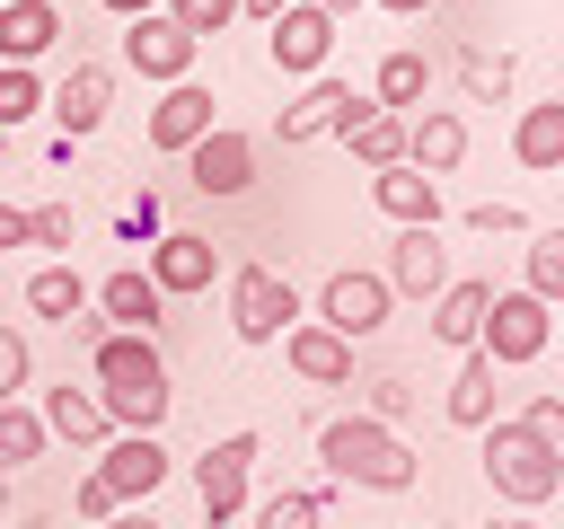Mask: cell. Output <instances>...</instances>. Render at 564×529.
<instances>
[{"label":"cell","instance_id":"2","mask_svg":"<svg viewBox=\"0 0 564 529\" xmlns=\"http://www.w3.org/2000/svg\"><path fill=\"white\" fill-rule=\"evenodd\" d=\"M317 458H326V476H344V485H370V494H405L414 476H423V458L397 441V423H379V414H335V423H317Z\"/></svg>","mask_w":564,"mask_h":529},{"label":"cell","instance_id":"21","mask_svg":"<svg viewBox=\"0 0 564 529\" xmlns=\"http://www.w3.org/2000/svg\"><path fill=\"white\" fill-rule=\"evenodd\" d=\"M370 203H379L397 229H441V185H432L423 168H405V159L370 176Z\"/></svg>","mask_w":564,"mask_h":529},{"label":"cell","instance_id":"29","mask_svg":"<svg viewBox=\"0 0 564 529\" xmlns=\"http://www.w3.org/2000/svg\"><path fill=\"white\" fill-rule=\"evenodd\" d=\"M344 150H352L370 176H379V168H397V159H405V115H388V106H379L370 123H352V132H344Z\"/></svg>","mask_w":564,"mask_h":529},{"label":"cell","instance_id":"11","mask_svg":"<svg viewBox=\"0 0 564 529\" xmlns=\"http://www.w3.org/2000/svg\"><path fill=\"white\" fill-rule=\"evenodd\" d=\"M141 273H150L167 300H185V291H212V282H220V247L194 238V229H159V247H141Z\"/></svg>","mask_w":564,"mask_h":529},{"label":"cell","instance_id":"6","mask_svg":"<svg viewBox=\"0 0 564 529\" xmlns=\"http://www.w3.org/2000/svg\"><path fill=\"white\" fill-rule=\"evenodd\" d=\"M388 317H397V291H388V273H361V264H344V273H326V282H317V326H335L344 344H370Z\"/></svg>","mask_w":564,"mask_h":529},{"label":"cell","instance_id":"14","mask_svg":"<svg viewBox=\"0 0 564 529\" xmlns=\"http://www.w3.org/2000/svg\"><path fill=\"white\" fill-rule=\"evenodd\" d=\"M185 176H194L203 194H220V203H229V194H247V185H256V141H247L238 123H212V132L185 150Z\"/></svg>","mask_w":564,"mask_h":529},{"label":"cell","instance_id":"19","mask_svg":"<svg viewBox=\"0 0 564 529\" xmlns=\"http://www.w3.org/2000/svg\"><path fill=\"white\" fill-rule=\"evenodd\" d=\"M485 309H494V282H485V273H449V291L432 300V344H449V353H476V335H485Z\"/></svg>","mask_w":564,"mask_h":529},{"label":"cell","instance_id":"23","mask_svg":"<svg viewBox=\"0 0 564 529\" xmlns=\"http://www.w3.org/2000/svg\"><path fill=\"white\" fill-rule=\"evenodd\" d=\"M53 44H62V9L53 0H9L0 9V62L9 71H35Z\"/></svg>","mask_w":564,"mask_h":529},{"label":"cell","instance_id":"34","mask_svg":"<svg viewBox=\"0 0 564 529\" xmlns=\"http://www.w3.org/2000/svg\"><path fill=\"white\" fill-rule=\"evenodd\" d=\"M26 379H35V353H26V335H18V326H0V406H9V397H26Z\"/></svg>","mask_w":564,"mask_h":529},{"label":"cell","instance_id":"40","mask_svg":"<svg viewBox=\"0 0 564 529\" xmlns=\"http://www.w3.org/2000/svg\"><path fill=\"white\" fill-rule=\"evenodd\" d=\"M467 229H485V238H520L529 220H520L511 203H476V212H467Z\"/></svg>","mask_w":564,"mask_h":529},{"label":"cell","instance_id":"18","mask_svg":"<svg viewBox=\"0 0 564 529\" xmlns=\"http://www.w3.org/2000/svg\"><path fill=\"white\" fill-rule=\"evenodd\" d=\"M458 159H467V115H458V106H423V115H405V168H423V176L441 185Z\"/></svg>","mask_w":564,"mask_h":529},{"label":"cell","instance_id":"28","mask_svg":"<svg viewBox=\"0 0 564 529\" xmlns=\"http://www.w3.org/2000/svg\"><path fill=\"white\" fill-rule=\"evenodd\" d=\"M44 450H53L44 414H35L26 397H9V406H0V476H18V467H26V458H44Z\"/></svg>","mask_w":564,"mask_h":529},{"label":"cell","instance_id":"4","mask_svg":"<svg viewBox=\"0 0 564 529\" xmlns=\"http://www.w3.org/2000/svg\"><path fill=\"white\" fill-rule=\"evenodd\" d=\"M300 326V291H291V273H273V264H238L229 273V335L238 344H282Z\"/></svg>","mask_w":564,"mask_h":529},{"label":"cell","instance_id":"9","mask_svg":"<svg viewBox=\"0 0 564 529\" xmlns=\"http://www.w3.org/2000/svg\"><path fill=\"white\" fill-rule=\"evenodd\" d=\"M264 53H273V71H282V79H317V71H326V53H335V18H326V9H308V0H291V9L264 26Z\"/></svg>","mask_w":564,"mask_h":529},{"label":"cell","instance_id":"15","mask_svg":"<svg viewBox=\"0 0 564 529\" xmlns=\"http://www.w3.org/2000/svg\"><path fill=\"white\" fill-rule=\"evenodd\" d=\"M167 450H159V432H115L106 441V458H97V476L115 485V503H150L159 485H167Z\"/></svg>","mask_w":564,"mask_h":529},{"label":"cell","instance_id":"35","mask_svg":"<svg viewBox=\"0 0 564 529\" xmlns=\"http://www.w3.org/2000/svg\"><path fill=\"white\" fill-rule=\"evenodd\" d=\"M458 71H467L476 97H502V88H511V62H502V53H458Z\"/></svg>","mask_w":564,"mask_h":529},{"label":"cell","instance_id":"47","mask_svg":"<svg viewBox=\"0 0 564 529\" xmlns=\"http://www.w3.org/2000/svg\"><path fill=\"white\" fill-rule=\"evenodd\" d=\"M308 9H326V18H352V9H370V0H308Z\"/></svg>","mask_w":564,"mask_h":529},{"label":"cell","instance_id":"1","mask_svg":"<svg viewBox=\"0 0 564 529\" xmlns=\"http://www.w3.org/2000/svg\"><path fill=\"white\" fill-rule=\"evenodd\" d=\"M88 379H97V406H106V423L115 432H159L167 423V353H159V335H97V353H88Z\"/></svg>","mask_w":564,"mask_h":529},{"label":"cell","instance_id":"37","mask_svg":"<svg viewBox=\"0 0 564 529\" xmlns=\"http://www.w3.org/2000/svg\"><path fill=\"white\" fill-rule=\"evenodd\" d=\"M520 423H529V432L564 458V397H529V406H520Z\"/></svg>","mask_w":564,"mask_h":529},{"label":"cell","instance_id":"3","mask_svg":"<svg viewBox=\"0 0 564 529\" xmlns=\"http://www.w3.org/2000/svg\"><path fill=\"white\" fill-rule=\"evenodd\" d=\"M485 476H494V494H502L511 511H538V503L564 494V458H555L520 414H494V423H485Z\"/></svg>","mask_w":564,"mask_h":529},{"label":"cell","instance_id":"44","mask_svg":"<svg viewBox=\"0 0 564 529\" xmlns=\"http://www.w3.org/2000/svg\"><path fill=\"white\" fill-rule=\"evenodd\" d=\"M282 9H291V0H238V18H264V26H273Z\"/></svg>","mask_w":564,"mask_h":529},{"label":"cell","instance_id":"46","mask_svg":"<svg viewBox=\"0 0 564 529\" xmlns=\"http://www.w3.org/2000/svg\"><path fill=\"white\" fill-rule=\"evenodd\" d=\"M370 9H388V18H423L432 0H370Z\"/></svg>","mask_w":564,"mask_h":529},{"label":"cell","instance_id":"48","mask_svg":"<svg viewBox=\"0 0 564 529\" xmlns=\"http://www.w3.org/2000/svg\"><path fill=\"white\" fill-rule=\"evenodd\" d=\"M494 529H538V520H494Z\"/></svg>","mask_w":564,"mask_h":529},{"label":"cell","instance_id":"39","mask_svg":"<svg viewBox=\"0 0 564 529\" xmlns=\"http://www.w3.org/2000/svg\"><path fill=\"white\" fill-rule=\"evenodd\" d=\"M70 238H79L70 203H35V247H70Z\"/></svg>","mask_w":564,"mask_h":529},{"label":"cell","instance_id":"45","mask_svg":"<svg viewBox=\"0 0 564 529\" xmlns=\"http://www.w3.org/2000/svg\"><path fill=\"white\" fill-rule=\"evenodd\" d=\"M97 9H115V18H123V26H132V18H150V9H159V0H97Z\"/></svg>","mask_w":564,"mask_h":529},{"label":"cell","instance_id":"22","mask_svg":"<svg viewBox=\"0 0 564 529\" xmlns=\"http://www.w3.org/2000/svg\"><path fill=\"white\" fill-rule=\"evenodd\" d=\"M35 414H44V432H53V441H70V450H106V441H115V423H106L97 388H70V379H62V388H44V406H35Z\"/></svg>","mask_w":564,"mask_h":529},{"label":"cell","instance_id":"26","mask_svg":"<svg viewBox=\"0 0 564 529\" xmlns=\"http://www.w3.org/2000/svg\"><path fill=\"white\" fill-rule=\"evenodd\" d=\"M26 309L53 317V326H79V317H88V282H79L70 264H35V273H26Z\"/></svg>","mask_w":564,"mask_h":529},{"label":"cell","instance_id":"51","mask_svg":"<svg viewBox=\"0 0 564 529\" xmlns=\"http://www.w3.org/2000/svg\"><path fill=\"white\" fill-rule=\"evenodd\" d=\"M0 9H9V0H0Z\"/></svg>","mask_w":564,"mask_h":529},{"label":"cell","instance_id":"52","mask_svg":"<svg viewBox=\"0 0 564 529\" xmlns=\"http://www.w3.org/2000/svg\"><path fill=\"white\" fill-rule=\"evenodd\" d=\"M485 529H494V520H485Z\"/></svg>","mask_w":564,"mask_h":529},{"label":"cell","instance_id":"13","mask_svg":"<svg viewBox=\"0 0 564 529\" xmlns=\"http://www.w3.org/2000/svg\"><path fill=\"white\" fill-rule=\"evenodd\" d=\"M352 79H335V71H317V79H300V97L273 115V132H282V150H300V141H326L344 115H352Z\"/></svg>","mask_w":564,"mask_h":529},{"label":"cell","instance_id":"50","mask_svg":"<svg viewBox=\"0 0 564 529\" xmlns=\"http://www.w3.org/2000/svg\"><path fill=\"white\" fill-rule=\"evenodd\" d=\"M0 159H9V132H0Z\"/></svg>","mask_w":564,"mask_h":529},{"label":"cell","instance_id":"30","mask_svg":"<svg viewBox=\"0 0 564 529\" xmlns=\"http://www.w3.org/2000/svg\"><path fill=\"white\" fill-rule=\"evenodd\" d=\"M326 520V485H282L256 503V529H317Z\"/></svg>","mask_w":564,"mask_h":529},{"label":"cell","instance_id":"12","mask_svg":"<svg viewBox=\"0 0 564 529\" xmlns=\"http://www.w3.org/2000/svg\"><path fill=\"white\" fill-rule=\"evenodd\" d=\"M88 309H97L115 335H159V326H167V291H159L141 264H115V273L88 291Z\"/></svg>","mask_w":564,"mask_h":529},{"label":"cell","instance_id":"16","mask_svg":"<svg viewBox=\"0 0 564 529\" xmlns=\"http://www.w3.org/2000/svg\"><path fill=\"white\" fill-rule=\"evenodd\" d=\"M212 123H220V115H212V88H203V79H176V88H159V106H150V150L185 159Z\"/></svg>","mask_w":564,"mask_h":529},{"label":"cell","instance_id":"32","mask_svg":"<svg viewBox=\"0 0 564 529\" xmlns=\"http://www.w3.org/2000/svg\"><path fill=\"white\" fill-rule=\"evenodd\" d=\"M35 115H44V71H9L0 62V132H18Z\"/></svg>","mask_w":564,"mask_h":529},{"label":"cell","instance_id":"31","mask_svg":"<svg viewBox=\"0 0 564 529\" xmlns=\"http://www.w3.org/2000/svg\"><path fill=\"white\" fill-rule=\"evenodd\" d=\"M520 291H538L546 309L564 300V229H529V282Z\"/></svg>","mask_w":564,"mask_h":529},{"label":"cell","instance_id":"8","mask_svg":"<svg viewBox=\"0 0 564 529\" xmlns=\"http://www.w3.org/2000/svg\"><path fill=\"white\" fill-rule=\"evenodd\" d=\"M44 115H53L62 141H88V132L115 115V71H106V62H70V71L44 88Z\"/></svg>","mask_w":564,"mask_h":529},{"label":"cell","instance_id":"7","mask_svg":"<svg viewBox=\"0 0 564 529\" xmlns=\"http://www.w3.org/2000/svg\"><path fill=\"white\" fill-rule=\"evenodd\" d=\"M256 458H264L256 432H220V441L194 458V503H203L212 529H229V520L247 511V476H256Z\"/></svg>","mask_w":564,"mask_h":529},{"label":"cell","instance_id":"33","mask_svg":"<svg viewBox=\"0 0 564 529\" xmlns=\"http://www.w3.org/2000/svg\"><path fill=\"white\" fill-rule=\"evenodd\" d=\"M159 9H167V18H176V26L194 35V44H212V35H220V26L238 18V0H159Z\"/></svg>","mask_w":564,"mask_h":529},{"label":"cell","instance_id":"27","mask_svg":"<svg viewBox=\"0 0 564 529\" xmlns=\"http://www.w3.org/2000/svg\"><path fill=\"white\" fill-rule=\"evenodd\" d=\"M494 379H502V370H494L485 353H458V379H449V423H458V432H485V423H494Z\"/></svg>","mask_w":564,"mask_h":529},{"label":"cell","instance_id":"25","mask_svg":"<svg viewBox=\"0 0 564 529\" xmlns=\"http://www.w3.org/2000/svg\"><path fill=\"white\" fill-rule=\"evenodd\" d=\"M370 97H379L388 115H423V97H432V62H423L414 44L379 53V79H370Z\"/></svg>","mask_w":564,"mask_h":529},{"label":"cell","instance_id":"49","mask_svg":"<svg viewBox=\"0 0 564 529\" xmlns=\"http://www.w3.org/2000/svg\"><path fill=\"white\" fill-rule=\"evenodd\" d=\"M0 520H9V476H0Z\"/></svg>","mask_w":564,"mask_h":529},{"label":"cell","instance_id":"36","mask_svg":"<svg viewBox=\"0 0 564 529\" xmlns=\"http://www.w3.org/2000/svg\"><path fill=\"white\" fill-rule=\"evenodd\" d=\"M70 511H79V520H115V511H123V503H115V485H106V476H97V467H88V476H79V485H70Z\"/></svg>","mask_w":564,"mask_h":529},{"label":"cell","instance_id":"41","mask_svg":"<svg viewBox=\"0 0 564 529\" xmlns=\"http://www.w3.org/2000/svg\"><path fill=\"white\" fill-rule=\"evenodd\" d=\"M370 414H379V423L414 414V388H405V379H370Z\"/></svg>","mask_w":564,"mask_h":529},{"label":"cell","instance_id":"17","mask_svg":"<svg viewBox=\"0 0 564 529\" xmlns=\"http://www.w3.org/2000/svg\"><path fill=\"white\" fill-rule=\"evenodd\" d=\"M388 291H397V300H441V291H449V247H441V229H397V247H388Z\"/></svg>","mask_w":564,"mask_h":529},{"label":"cell","instance_id":"43","mask_svg":"<svg viewBox=\"0 0 564 529\" xmlns=\"http://www.w3.org/2000/svg\"><path fill=\"white\" fill-rule=\"evenodd\" d=\"M97 529H159V520H150V503H123V511H115V520H97Z\"/></svg>","mask_w":564,"mask_h":529},{"label":"cell","instance_id":"20","mask_svg":"<svg viewBox=\"0 0 564 529\" xmlns=\"http://www.w3.org/2000/svg\"><path fill=\"white\" fill-rule=\"evenodd\" d=\"M282 361H291L308 388H352V344H344L335 326H317V317H300V326L282 335Z\"/></svg>","mask_w":564,"mask_h":529},{"label":"cell","instance_id":"42","mask_svg":"<svg viewBox=\"0 0 564 529\" xmlns=\"http://www.w3.org/2000/svg\"><path fill=\"white\" fill-rule=\"evenodd\" d=\"M0 247H35V212H18V203H0Z\"/></svg>","mask_w":564,"mask_h":529},{"label":"cell","instance_id":"24","mask_svg":"<svg viewBox=\"0 0 564 529\" xmlns=\"http://www.w3.org/2000/svg\"><path fill=\"white\" fill-rule=\"evenodd\" d=\"M511 159H520L529 176L564 168V97H538V106H520V123H511Z\"/></svg>","mask_w":564,"mask_h":529},{"label":"cell","instance_id":"38","mask_svg":"<svg viewBox=\"0 0 564 529\" xmlns=\"http://www.w3.org/2000/svg\"><path fill=\"white\" fill-rule=\"evenodd\" d=\"M115 229H123V247H159V194H141V203H132Z\"/></svg>","mask_w":564,"mask_h":529},{"label":"cell","instance_id":"5","mask_svg":"<svg viewBox=\"0 0 564 529\" xmlns=\"http://www.w3.org/2000/svg\"><path fill=\"white\" fill-rule=\"evenodd\" d=\"M546 335H555V309H546L538 291H494V309H485V335H476V353H485L494 370H529V361L546 353Z\"/></svg>","mask_w":564,"mask_h":529},{"label":"cell","instance_id":"10","mask_svg":"<svg viewBox=\"0 0 564 529\" xmlns=\"http://www.w3.org/2000/svg\"><path fill=\"white\" fill-rule=\"evenodd\" d=\"M194 53H203V44H194L167 9H150V18H132V26H123V62H132L141 79H159V88L194 79Z\"/></svg>","mask_w":564,"mask_h":529}]
</instances>
